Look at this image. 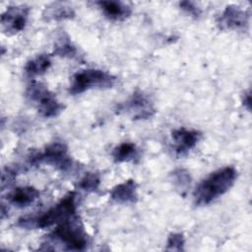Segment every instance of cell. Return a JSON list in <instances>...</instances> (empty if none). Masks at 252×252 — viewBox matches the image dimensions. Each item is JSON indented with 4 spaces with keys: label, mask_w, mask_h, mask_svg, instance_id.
Masks as SVG:
<instances>
[{
    "label": "cell",
    "mask_w": 252,
    "mask_h": 252,
    "mask_svg": "<svg viewBox=\"0 0 252 252\" xmlns=\"http://www.w3.org/2000/svg\"><path fill=\"white\" fill-rule=\"evenodd\" d=\"M237 171L232 166H224L202 180L193 192L196 206H206L226 193L234 184Z\"/></svg>",
    "instance_id": "1"
},
{
    "label": "cell",
    "mask_w": 252,
    "mask_h": 252,
    "mask_svg": "<svg viewBox=\"0 0 252 252\" xmlns=\"http://www.w3.org/2000/svg\"><path fill=\"white\" fill-rule=\"evenodd\" d=\"M76 193L69 192L61 201L35 218H23L19 220L18 225L22 227L46 228L58 224L76 215Z\"/></svg>",
    "instance_id": "2"
},
{
    "label": "cell",
    "mask_w": 252,
    "mask_h": 252,
    "mask_svg": "<svg viewBox=\"0 0 252 252\" xmlns=\"http://www.w3.org/2000/svg\"><path fill=\"white\" fill-rule=\"evenodd\" d=\"M116 82L110 73L100 69H86L74 74L69 93L73 95L91 89H108Z\"/></svg>",
    "instance_id": "3"
},
{
    "label": "cell",
    "mask_w": 252,
    "mask_h": 252,
    "mask_svg": "<svg viewBox=\"0 0 252 252\" xmlns=\"http://www.w3.org/2000/svg\"><path fill=\"white\" fill-rule=\"evenodd\" d=\"M26 95L35 104L38 113L43 117H55L64 109V105L56 99L55 94L39 82L32 81L27 88Z\"/></svg>",
    "instance_id": "4"
},
{
    "label": "cell",
    "mask_w": 252,
    "mask_h": 252,
    "mask_svg": "<svg viewBox=\"0 0 252 252\" xmlns=\"http://www.w3.org/2000/svg\"><path fill=\"white\" fill-rule=\"evenodd\" d=\"M51 236L59 239L70 249L83 250L88 244L87 233L76 215L58 223Z\"/></svg>",
    "instance_id": "5"
},
{
    "label": "cell",
    "mask_w": 252,
    "mask_h": 252,
    "mask_svg": "<svg viewBox=\"0 0 252 252\" xmlns=\"http://www.w3.org/2000/svg\"><path fill=\"white\" fill-rule=\"evenodd\" d=\"M31 162L33 164H50L61 170H67L72 165V160L67 156L65 144L55 142L48 145L43 152H39L32 157Z\"/></svg>",
    "instance_id": "6"
},
{
    "label": "cell",
    "mask_w": 252,
    "mask_h": 252,
    "mask_svg": "<svg viewBox=\"0 0 252 252\" xmlns=\"http://www.w3.org/2000/svg\"><path fill=\"white\" fill-rule=\"evenodd\" d=\"M30 8L25 5L9 6L1 15V29L5 34L12 35L22 32L27 24Z\"/></svg>",
    "instance_id": "7"
},
{
    "label": "cell",
    "mask_w": 252,
    "mask_h": 252,
    "mask_svg": "<svg viewBox=\"0 0 252 252\" xmlns=\"http://www.w3.org/2000/svg\"><path fill=\"white\" fill-rule=\"evenodd\" d=\"M118 109L131 115L134 120L147 119L155 113L152 101L147 95L139 91L135 92L127 101L119 104Z\"/></svg>",
    "instance_id": "8"
},
{
    "label": "cell",
    "mask_w": 252,
    "mask_h": 252,
    "mask_svg": "<svg viewBox=\"0 0 252 252\" xmlns=\"http://www.w3.org/2000/svg\"><path fill=\"white\" fill-rule=\"evenodd\" d=\"M250 15L247 11L235 5H228L217 20L218 27L222 30H245L249 25Z\"/></svg>",
    "instance_id": "9"
},
{
    "label": "cell",
    "mask_w": 252,
    "mask_h": 252,
    "mask_svg": "<svg viewBox=\"0 0 252 252\" xmlns=\"http://www.w3.org/2000/svg\"><path fill=\"white\" fill-rule=\"evenodd\" d=\"M201 137L200 132L186 128H178L172 131L171 138L173 150L177 156H183L193 149Z\"/></svg>",
    "instance_id": "10"
},
{
    "label": "cell",
    "mask_w": 252,
    "mask_h": 252,
    "mask_svg": "<svg viewBox=\"0 0 252 252\" xmlns=\"http://www.w3.org/2000/svg\"><path fill=\"white\" fill-rule=\"evenodd\" d=\"M96 5L102 11L103 15L110 21H124L132 14V8L121 1L102 0L96 2Z\"/></svg>",
    "instance_id": "11"
},
{
    "label": "cell",
    "mask_w": 252,
    "mask_h": 252,
    "mask_svg": "<svg viewBox=\"0 0 252 252\" xmlns=\"http://www.w3.org/2000/svg\"><path fill=\"white\" fill-rule=\"evenodd\" d=\"M110 198L118 204L136 203L138 200L137 183L133 179H128L116 185L110 191Z\"/></svg>",
    "instance_id": "12"
},
{
    "label": "cell",
    "mask_w": 252,
    "mask_h": 252,
    "mask_svg": "<svg viewBox=\"0 0 252 252\" xmlns=\"http://www.w3.org/2000/svg\"><path fill=\"white\" fill-rule=\"evenodd\" d=\"M39 196V191L32 186L17 187L8 194V201L18 207L26 208L32 205Z\"/></svg>",
    "instance_id": "13"
},
{
    "label": "cell",
    "mask_w": 252,
    "mask_h": 252,
    "mask_svg": "<svg viewBox=\"0 0 252 252\" xmlns=\"http://www.w3.org/2000/svg\"><path fill=\"white\" fill-rule=\"evenodd\" d=\"M51 65L50 56L47 54H39L30 59L25 66V72L30 77L44 74Z\"/></svg>",
    "instance_id": "14"
},
{
    "label": "cell",
    "mask_w": 252,
    "mask_h": 252,
    "mask_svg": "<svg viewBox=\"0 0 252 252\" xmlns=\"http://www.w3.org/2000/svg\"><path fill=\"white\" fill-rule=\"evenodd\" d=\"M74 16L75 12L72 9V7L62 3H53L46 7V9L43 12V17L46 20L62 21L67 19H73Z\"/></svg>",
    "instance_id": "15"
},
{
    "label": "cell",
    "mask_w": 252,
    "mask_h": 252,
    "mask_svg": "<svg viewBox=\"0 0 252 252\" xmlns=\"http://www.w3.org/2000/svg\"><path fill=\"white\" fill-rule=\"evenodd\" d=\"M111 155L115 162H125L135 159L138 157V150L133 143L125 142L116 146Z\"/></svg>",
    "instance_id": "16"
},
{
    "label": "cell",
    "mask_w": 252,
    "mask_h": 252,
    "mask_svg": "<svg viewBox=\"0 0 252 252\" xmlns=\"http://www.w3.org/2000/svg\"><path fill=\"white\" fill-rule=\"evenodd\" d=\"M54 53L61 57L71 58L77 54V49L68 37L61 36L54 45Z\"/></svg>",
    "instance_id": "17"
},
{
    "label": "cell",
    "mask_w": 252,
    "mask_h": 252,
    "mask_svg": "<svg viewBox=\"0 0 252 252\" xmlns=\"http://www.w3.org/2000/svg\"><path fill=\"white\" fill-rule=\"evenodd\" d=\"M171 176H172L173 184L176 187V189H178L180 192L187 190V188L191 182V177L187 170H185L183 168L175 169L172 172Z\"/></svg>",
    "instance_id": "18"
},
{
    "label": "cell",
    "mask_w": 252,
    "mask_h": 252,
    "mask_svg": "<svg viewBox=\"0 0 252 252\" xmlns=\"http://www.w3.org/2000/svg\"><path fill=\"white\" fill-rule=\"evenodd\" d=\"M100 183V179L97 173L94 172H88L86 175L81 179L79 183V187L88 192L96 191Z\"/></svg>",
    "instance_id": "19"
},
{
    "label": "cell",
    "mask_w": 252,
    "mask_h": 252,
    "mask_svg": "<svg viewBox=\"0 0 252 252\" xmlns=\"http://www.w3.org/2000/svg\"><path fill=\"white\" fill-rule=\"evenodd\" d=\"M184 236L182 233H170L167 242H166V249L171 251H181L184 249Z\"/></svg>",
    "instance_id": "20"
},
{
    "label": "cell",
    "mask_w": 252,
    "mask_h": 252,
    "mask_svg": "<svg viewBox=\"0 0 252 252\" xmlns=\"http://www.w3.org/2000/svg\"><path fill=\"white\" fill-rule=\"evenodd\" d=\"M179 7L195 18H198L201 15V9L192 1H181L179 2Z\"/></svg>",
    "instance_id": "21"
},
{
    "label": "cell",
    "mask_w": 252,
    "mask_h": 252,
    "mask_svg": "<svg viewBox=\"0 0 252 252\" xmlns=\"http://www.w3.org/2000/svg\"><path fill=\"white\" fill-rule=\"evenodd\" d=\"M243 104L248 110L251 109V94H250L249 91L247 93H245V94L243 96Z\"/></svg>",
    "instance_id": "22"
}]
</instances>
